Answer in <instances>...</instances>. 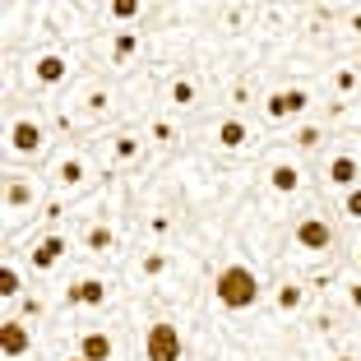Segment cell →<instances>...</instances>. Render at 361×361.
Listing matches in <instances>:
<instances>
[{"label": "cell", "mask_w": 361, "mask_h": 361, "mask_svg": "<svg viewBox=\"0 0 361 361\" xmlns=\"http://www.w3.org/2000/svg\"><path fill=\"white\" fill-rule=\"evenodd\" d=\"M213 292H218V301H223L227 310H245V306H255L259 283H255V274H250L245 264H232V269H223V274H218Z\"/></svg>", "instance_id": "1"}, {"label": "cell", "mask_w": 361, "mask_h": 361, "mask_svg": "<svg viewBox=\"0 0 361 361\" xmlns=\"http://www.w3.org/2000/svg\"><path fill=\"white\" fill-rule=\"evenodd\" d=\"M149 361H180L176 324H153V329H149Z\"/></svg>", "instance_id": "2"}, {"label": "cell", "mask_w": 361, "mask_h": 361, "mask_svg": "<svg viewBox=\"0 0 361 361\" xmlns=\"http://www.w3.org/2000/svg\"><path fill=\"white\" fill-rule=\"evenodd\" d=\"M297 241L306 245V250H329L334 245V227L324 223V218H301L297 223Z\"/></svg>", "instance_id": "3"}, {"label": "cell", "mask_w": 361, "mask_h": 361, "mask_svg": "<svg viewBox=\"0 0 361 361\" xmlns=\"http://www.w3.org/2000/svg\"><path fill=\"white\" fill-rule=\"evenodd\" d=\"M306 111V93L301 88H287V93H274L269 97V116L283 121V116H301Z\"/></svg>", "instance_id": "4"}, {"label": "cell", "mask_w": 361, "mask_h": 361, "mask_svg": "<svg viewBox=\"0 0 361 361\" xmlns=\"http://www.w3.org/2000/svg\"><path fill=\"white\" fill-rule=\"evenodd\" d=\"M10 149L14 153H37V149H42V126H32V121L10 126Z\"/></svg>", "instance_id": "5"}, {"label": "cell", "mask_w": 361, "mask_h": 361, "mask_svg": "<svg viewBox=\"0 0 361 361\" xmlns=\"http://www.w3.org/2000/svg\"><path fill=\"white\" fill-rule=\"evenodd\" d=\"M0 352H5V357H23V352H28V329H23L19 319H5V324H0Z\"/></svg>", "instance_id": "6"}, {"label": "cell", "mask_w": 361, "mask_h": 361, "mask_svg": "<svg viewBox=\"0 0 361 361\" xmlns=\"http://www.w3.org/2000/svg\"><path fill=\"white\" fill-rule=\"evenodd\" d=\"M65 301H79V306H102V301H106V287L97 283V278H84V283H75L70 292H65Z\"/></svg>", "instance_id": "7"}, {"label": "cell", "mask_w": 361, "mask_h": 361, "mask_svg": "<svg viewBox=\"0 0 361 361\" xmlns=\"http://www.w3.org/2000/svg\"><path fill=\"white\" fill-rule=\"evenodd\" d=\"M79 357H84V361H106V357H111V338H106V334H84Z\"/></svg>", "instance_id": "8"}, {"label": "cell", "mask_w": 361, "mask_h": 361, "mask_svg": "<svg viewBox=\"0 0 361 361\" xmlns=\"http://www.w3.org/2000/svg\"><path fill=\"white\" fill-rule=\"evenodd\" d=\"M61 255H65V241H61V236H47V241L32 250V264H37V269H51Z\"/></svg>", "instance_id": "9"}, {"label": "cell", "mask_w": 361, "mask_h": 361, "mask_svg": "<svg viewBox=\"0 0 361 361\" xmlns=\"http://www.w3.org/2000/svg\"><path fill=\"white\" fill-rule=\"evenodd\" d=\"M269 180H274V190H278V195H292V190L301 185V171L283 162V167H274V176H269Z\"/></svg>", "instance_id": "10"}, {"label": "cell", "mask_w": 361, "mask_h": 361, "mask_svg": "<svg viewBox=\"0 0 361 361\" xmlns=\"http://www.w3.org/2000/svg\"><path fill=\"white\" fill-rule=\"evenodd\" d=\"M329 180L352 190V180H357V162H352V158H334V162H329Z\"/></svg>", "instance_id": "11"}, {"label": "cell", "mask_w": 361, "mask_h": 361, "mask_svg": "<svg viewBox=\"0 0 361 361\" xmlns=\"http://www.w3.org/2000/svg\"><path fill=\"white\" fill-rule=\"evenodd\" d=\"M37 79H42V84H61L65 79V61L61 56H42V61H37Z\"/></svg>", "instance_id": "12"}, {"label": "cell", "mask_w": 361, "mask_h": 361, "mask_svg": "<svg viewBox=\"0 0 361 361\" xmlns=\"http://www.w3.org/2000/svg\"><path fill=\"white\" fill-rule=\"evenodd\" d=\"M218 144H223V149H241L245 144V126L241 121H223V126H218Z\"/></svg>", "instance_id": "13"}, {"label": "cell", "mask_w": 361, "mask_h": 361, "mask_svg": "<svg viewBox=\"0 0 361 361\" xmlns=\"http://www.w3.org/2000/svg\"><path fill=\"white\" fill-rule=\"evenodd\" d=\"M23 204H32V185L10 180V190H5V209H23Z\"/></svg>", "instance_id": "14"}, {"label": "cell", "mask_w": 361, "mask_h": 361, "mask_svg": "<svg viewBox=\"0 0 361 361\" xmlns=\"http://www.w3.org/2000/svg\"><path fill=\"white\" fill-rule=\"evenodd\" d=\"M56 176H61L65 185H79V180H84V162H79V158H65V162H61V171H56Z\"/></svg>", "instance_id": "15"}, {"label": "cell", "mask_w": 361, "mask_h": 361, "mask_svg": "<svg viewBox=\"0 0 361 361\" xmlns=\"http://www.w3.org/2000/svg\"><path fill=\"white\" fill-rule=\"evenodd\" d=\"M171 102H180V106L195 102V84L190 79H176V84H171Z\"/></svg>", "instance_id": "16"}, {"label": "cell", "mask_w": 361, "mask_h": 361, "mask_svg": "<svg viewBox=\"0 0 361 361\" xmlns=\"http://www.w3.org/2000/svg\"><path fill=\"white\" fill-rule=\"evenodd\" d=\"M19 292V274L14 269H0V297H14Z\"/></svg>", "instance_id": "17"}, {"label": "cell", "mask_w": 361, "mask_h": 361, "mask_svg": "<svg viewBox=\"0 0 361 361\" xmlns=\"http://www.w3.org/2000/svg\"><path fill=\"white\" fill-rule=\"evenodd\" d=\"M278 306H283V310H297L301 306V287H283V292H278Z\"/></svg>", "instance_id": "18"}, {"label": "cell", "mask_w": 361, "mask_h": 361, "mask_svg": "<svg viewBox=\"0 0 361 361\" xmlns=\"http://www.w3.org/2000/svg\"><path fill=\"white\" fill-rule=\"evenodd\" d=\"M106 245H111V232H106V227H93V232H88V250H106Z\"/></svg>", "instance_id": "19"}, {"label": "cell", "mask_w": 361, "mask_h": 361, "mask_svg": "<svg viewBox=\"0 0 361 361\" xmlns=\"http://www.w3.org/2000/svg\"><path fill=\"white\" fill-rule=\"evenodd\" d=\"M343 213H348V218H361V190H348V200H343Z\"/></svg>", "instance_id": "20"}, {"label": "cell", "mask_w": 361, "mask_h": 361, "mask_svg": "<svg viewBox=\"0 0 361 361\" xmlns=\"http://www.w3.org/2000/svg\"><path fill=\"white\" fill-rule=\"evenodd\" d=\"M111 14H116V19H135L139 5H135V0H116V5H111Z\"/></svg>", "instance_id": "21"}, {"label": "cell", "mask_w": 361, "mask_h": 361, "mask_svg": "<svg viewBox=\"0 0 361 361\" xmlns=\"http://www.w3.org/2000/svg\"><path fill=\"white\" fill-rule=\"evenodd\" d=\"M135 153H139V144H135L130 135H121V139H116V158H135Z\"/></svg>", "instance_id": "22"}, {"label": "cell", "mask_w": 361, "mask_h": 361, "mask_svg": "<svg viewBox=\"0 0 361 361\" xmlns=\"http://www.w3.org/2000/svg\"><path fill=\"white\" fill-rule=\"evenodd\" d=\"M297 144H301V149H315V144H319V130H301Z\"/></svg>", "instance_id": "23"}, {"label": "cell", "mask_w": 361, "mask_h": 361, "mask_svg": "<svg viewBox=\"0 0 361 361\" xmlns=\"http://www.w3.org/2000/svg\"><path fill=\"white\" fill-rule=\"evenodd\" d=\"M334 84H338V88H343V93H352V88H357V75H352V70H343V75H338V79H334Z\"/></svg>", "instance_id": "24"}, {"label": "cell", "mask_w": 361, "mask_h": 361, "mask_svg": "<svg viewBox=\"0 0 361 361\" xmlns=\"http://www.w3.org/2000/svg\"><path fill=\"white\" fill-rule=\"evenodd\" d=\"M135 47H139V42H135V37H130V32H126V37H116V56H130V51H135Z\"/></svg>", "instance_id": "25"}, {"label": "cell", "mask_w": 361, "mask_h": 361, "mask_svg": "<svg viewBox=\"0 0 361 361\" xmlns=\"http://www.w3.org/2000/svg\"><path fill=\"white\" fill-rule=\"evenodd\" d=\"M352 306H361V283H357V287H352Z\"/></svg>", "instance_id": "26"}, {"label": "cell", "mask_w": 361, "mask_h": 361, "mask_svg": "<svg viewBox=\"0 0 361 361\" xmlns=\"http://www.w3.org/2000/svg\"><path fill=\"white\" fill-rule=\"evenodd\" d=\"M338 361H352V357H338Z\"/></svg>", "instance_id": "27"}, {"label": "cell", "mask_w": 361, "mask_h": 361, "mask_svg": "<svg viewBox=\"0 0 361 361\" xmlns=\"http://www.w3.org/2000/svg\"><path fill=\"white\" fill-rule=\"evenodd\" d=\"M79 361H84V357H79Z\"/></svg>", "instance_id": "28"}, {"label": "cell", "mask_w": 361, "mask_h": 361, "mask_svg": "<svg viewBox=\"0 0 361 361\" xmlns=\"http://www.w3.org/2000/svg\"><path fill=\"white\" fill-rule=\"evenodd\" d=\"M357 255H361V250H357Z\"/></svg>", "instance_id": "29"}]
</instances>
